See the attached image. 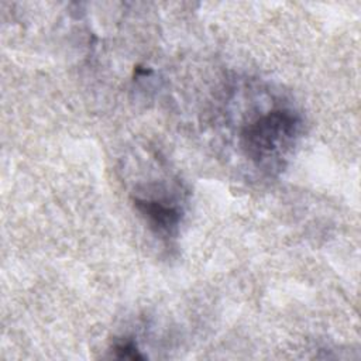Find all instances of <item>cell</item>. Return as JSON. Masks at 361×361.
Here are the masks:
<instances>
[{"label": "cell", "mask_w": 361, "mask_h": 361, "mask_svg": "<svg viewBox=\"0 0 361 361\" xmlns=\"http://www.w3.org/2000/svg\"><path fill=\"white\" fill-rule=\"evenodd\" d=\"M300 131L299 116L288 109L271 110L250 124L241 133L245 155L261 168H281L282 159L293 147Z\"/></svg>", "instance_id": "6da1fadb"}, {"label": "cell", "mask_w": 361, "mask_h": 361, "mask_svg": "<svg viewBox=\"0 0 361 361\" xmlns=\"http://www.w3.org/2000/svg\"><path fill=\"white\" fill-rule=\"evenodd\" d=\"M137 210L147 219L148 224L159 234H171L176 230L180 212L178 207L168 204L157 199H140L134 200Z\"/></svg>", "instance_id": "7a4b0ae2"}, {"label": "cell", "mask_w": 361, "mask_h": 361, "mask_svg": "<svg viewBox=\"0 0 361 361\" xmlns=\"http://www.w3.org/2000/svg\"><path fill=\"white\" fill-rule=\"evenodd\" d=\"M114 353L118 358H130V360H141L144 358L138 350L137 345L133 341H121L114 345Z\"/></svg>", "instance_id": "3957f363"}]
</instances>
